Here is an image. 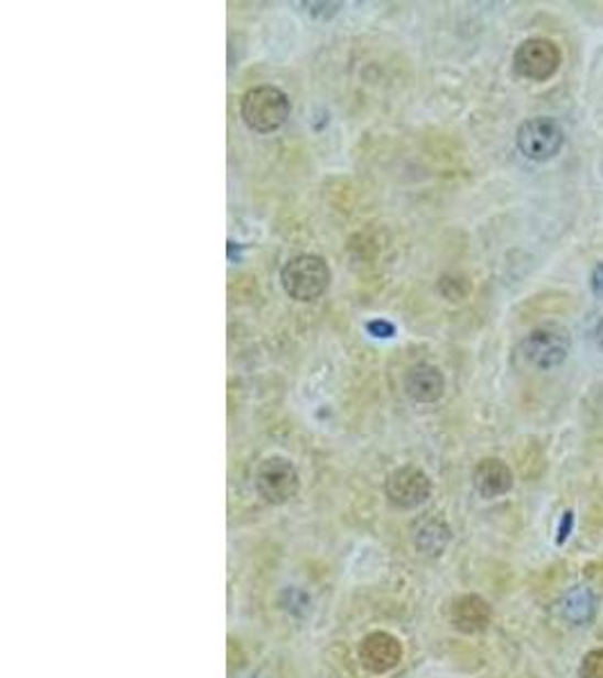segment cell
Here are the masks:
<instances>
[{
    "instance_id": "1",
    "label": "cell",
    "mask_w": 603,
    "mask_h": 678,
    "mask_svg": "<svg viewBox=\"0 0 603 678\" xmlns=\"http://www.w3.org/2000/svg\"><path fill=\"white\" fill-rule=\"evenodd\" d=\"M281 283L289 299L300 304L317 302L330 285V267L315 253H300L283 265Z\"/></svg>"
},
{
    "instance_id": "2",
    "label": "cell",
    "mask_w": 603,
    "mask_h": 678,
    "mask_svg": "<svg viewBox=\"0 0 603 678\" xmlns=\"http://www.w3.org/2000/svg\"><path fill=\"white\" fill-rule=\"evenodd\" d=\"M292 111L289 98L285 91L272 84H263V87L251 89L242 100V120L246 122L249 130L257 134H272L287 122Z\"/></svg>"
},
{
    "instance_id": "3",
    "label": "cell",
    "mask_w": 603,
    "mask_h": 678,
    "mask_svg": "<svg viewBox=\"0 0 603 678\" xmlns=\"http://www.w3.org/2000/svg\"><path fill=\"white\" fill-rule=\"evenodd\" d=\"M572 349L570 332L563 326L547 324L540 328H534L520 345V353L527 364H531L538 371H549L561 367Z\"/></svg>"
},
{
    "instance_id": "4",
    "label": "cell",
    "mask_w": 603,
    "mask_h": 678,
    "mask_svg": "<svg viewBox=\"0 0 603 678\" xmlns=\"http://www.w3.org/2000/svg\"><path fill=\"white\" fill-rule=\"evenodd\" d=\"M515 143L518 150L531 158V161H549L566 145V132L558 120L538 116L529 118L518 127V134H515Z\"/></svg>"
},
{
    "instance_id": "5",
    "label": "cell",
    "mask_w": 603,
    "mask_h": 678,
    "mask_svg": "<svg viewBox=\"0 0 603 678\" xmlns=\"http://www.w3.org/2000/svg\"><path fill=\"white\" fill-rule=\"evenodd\" d=\"M563 55L553 41L534 36L523 41L513 55V70L529 81H547L561 68Z\"/></svg>"
},
{
    "instance_id": "6",
    "label": "cell",
    "mask_w": 603,
    "mask_h": 678,
    "mask_svg": "<svg viewBox=\"0 0 603 678\" xmlns=\"http://www.w3.org/2000/svg\"><path fill=\"white\" fill-rule=\"evenodd\" d=\"M255 489L272 504L292 500L298 491V473L285 457H267L255 471Z\"/></svg>"
},
{
    "instance_id": "7",
    "label": "cell",
    "mask_w": 603,
    "mask_h": 678,
    "mask_svg": "<svg viewBox=\"0 0 603 678\" xmlns=\"http://www.w3.org/2000/svg\"><path fill=\"white\" fill-rule=\"evenodd\" d=\"M384 491L392 504L401 508H414L432 495V482L416 466H403V469L394 471L390 480H386Z\"/></svg>"
},
{
    "instance_id": "8",
    "label": "cell",
    "mask_w": 603,
    "mask_h": 678,
    "mask_svg": "<svg viewBox=\"0 0 603 678\" xmlns=\"http://www.w3.org/2000/svg\"><path fill=\"white\" fill-rule=\"evenodd\" d=\"M401 656H403L401 641L396 638V635L384 633V631L369 633L360 645L362 665L371 669L373 674H384V671L394 669L401 663Z\"/></svg>"
},
{
    "instance_id": "9",
    "label": "cell",
    "mask_w": 603,
    "mask_h": 678,
    "mask_svg": "<svg viewBox=\"0 0 603 678\" xmlns=\"http://www.w3.org/2000/svg\"><path fill=\"white\" fill-rule=\"evenodd\" d=\"M403 387L414 403H437L446 392V378L435 364H416L405 373Z\"/></svg>"
},
{
    "instance_id": "10",
    "label": "cell",
    "mask_w": 603,
    "mask_h": 678,
    "mask_svg": "<svg viewBox=\"0 0 603 678\" xmlns=\"http://www.w3.org/2000/svg\"><path fill=\"white\" fill-rule=\"evenodd\" d=\"M493 611L480 595H461L452 602L450 622L461 633H482L489 628Z\"/></svg>"
},
{
    "instance_id": "11",
    "label": "cell",
    "mask_w": 603,
    "mask_h": 678,
    "mask_svg": "<svg viewBox=\"0 0 603 678\" xmlns=\"http://www.w3.org/2000/svg\"><path fill=\"white\" fill-rule=\"evenodd\" d=\"M472 484L486 500L502 497L513 489V473L502 459H482L472 473Z\"/></svg>"
},
{
    "instance_id": "12",
    "label": "cell",
    "mask_w": 603,
    "mask_h": 678,
    "mask_svg": "<svg viewBox=\"0 0 603 678\" xmlns=\"http://www.w3.org/2000/svg\"><path fill=\"white\" fill-rule=\"evenodd\" d=\"M450 536H452V532H450L448 523L439 516H425L414 527L416 547L420 549L423 555H429V557H439L443 549L448 547Z\"/></svg>"
},
{
    "instance_id": "13",
    "label": "cell",
    "mask_w": 603,
    "mask_h": 678,
    "mask_svg": "<svg viewBox=\"0 0 603 678\" xmlns=\"http://www.w3.org/2000/svg\"><path fill=\"white\" fill-rule=\"evenodd\" d=\"M563 617L577 626L588 624L594 617L596 611V598L588 588H574L572 592H568L563 600Z\"/></svg>"
},
{
    "instance_id": "14",
    "label": "cell",
    "mask_w": 603,
    "mask_h": 678,
    "mask_svg": "<svg viewBox=\"0 0 603 678\" xmlns=\"http://www.w3.org/2000/svg\"><path fill=\"white\" fill-rule=\"evenodd\" d=\"M581 678H603V649H592L583 656L579 667Z\"/></svg>"
},
{
    "instance_id": "15",
    "label": "cell",
    "mask_w": 603,
    "mask_h": 678,
    "mask_svg": "<svg viewBox=\"0 0 603 678\" xmlns=\"http://www.w3.org/2000/svg\"><path fill=\"white\" fill-rule=\"evenodd\" d=\"M283 606L289 611V613H308L310 611V598L306 595L304 590H296V588H289V590H285V595H283Z\"/></svg>"
},
{
    "instance_id": "16",
    "label": "cell",
    "mask_w": 603,
    "mask_h": 678,
    "mask_svg": "<svg viewBox=\"0 0 603 678\" xmlns=\"http://www.w3.org/2000/svg\"><path fill=\"white\" fill-rule=\"evenodd\" d=\"M590 287L594 296H603V263L594 265L592 274H590Z\"/></svg>"
},
{
    "instance_id": "17",
    "label": "cell",
    "mask_w": 603,
    "mask_h": 678,
    "mask_svg": "<svg viewBox=\"0 0 603 678\" xmlns=\"http://www.w3.org/2000/svg\"><path fill=\"white\" fill-rule=\"evenodd\" d=\"M366 328L375 337H392L394 335V326L390 321H369Z\"/></svg>"
},
{
    "instance_id": "18",
    "label": "cell",
    "mask_w": 603,
    "mask_h": 678,
    "mask_svg": "<svg viewBox=\"0 0 603 678\" xmlns=\"http://www.w3.org/2000/svg\"><path fill=\"white\" fill-rule=\"evenodd\" d=\"M572 525H574V514L572 512H566L563 514V521H561V529H558V545H563L566 538L570 536L572 532Z\"/></svg>"
},
{
    "instance_id": "19",
    "label": "cell",
    "mask_w": 603,
    "mask_h": 678,
    "mask_svg": "<svg viewBox=\"0 0 603 678\" xmlns=\"http://www.w3.org/2000/svg\"><path fill=\"white\" fill-rule=\"evenodd\" d=\"M594 342H596V347L603 351V317L599 319V324H596V328H594Z\"/></svg>"
}]
</instances>
